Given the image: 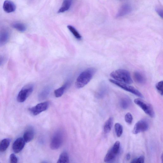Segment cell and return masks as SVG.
<instances>
[{
    "mask_svg": "<svg viewBox=\"0 0 163 163\" xmlns=\"http://www.w3.org/2000/svg\"><path fill=\"white\" fill-rule=\"evenodd\" d=\"M96 71L95 68H90L82 72L76 79L75 83L76 87L80 89L87 85L92 79Z\"/></svg>",
    "mask_w": 163,
    "mask_h": 163,
    "instance_id": "cell-1",
    "label": "cell"
},
{
    "mask_svg": "<svg viewBox=\"0 0 163 163\" xmlns=\"http://www.w3.org/2000/svg\"><path fill=\"white\" fill-rule=\"evenodd\" d=\"M110 76L116 81L121 83L130 84L133 82L129 72L123 69H119L112 72Z\"/></svg>",
    "mask_w": 163,
    "mask_h": 163,
    "instance_id": "cell-2",
    "label": "cell"
},
{
    "mask_svg": "<svg viewBox=\"0 0 163 163\" xmlns=\"http://www.w3.org/2000/svg\"><path fill=\"white\" fill-rule=\"evenodd\" d=\"M131 163H143L144 162V156H141L139 157H138L135 159H134Z\"/></svg>",
    "mask_w": 163,
    "mask_h": 163,
    "instance_id": "cell-29",
    "label": "cell"
},
{
    "mask_svg": "<svg viewBox=\"0 0 163 163\" xmlns=\"http://www.w3.org/2000/svg\"><path fill=\"white\" fill-rule=\"evenodd\" d=\"M34 90L33 85L27 84L24 86L19 92L17 97V100L19 103L25 101Z\"/></svg>",
    "mask_w": 163,
    "mask_h": 163,
    "instance_id": "cell-5",
    "label": "cell"
},
{
    "mask_svg": "<svg viewBox=\"0 0 163 163\" xmlns=\"http://www.w3.org/2000/svg\"><path fill=\"white\" fill-rule=\"evenodd\" d=\"M35 133L33 128L31 127L28 128L24 133L23 138L26 142H28L33 140Z\"/></svg>",
    "mask_w": 163,
    "mask_h": 163,
    "instance_id": "cell-14",
    "label": "cell"
},
{
    "mask_svg": "<svg viewBox=\"0 0 163 163\" xmlns=\"http://www.w3.org/2000/svg\"><path fill=\"white\" fill-rule=\"evenodd\" d=\"M72 1L73 0H63L62 6L58 10V13H63L68 10L71 7Z\"/></svg>",
    "mask_w": 163,
    "mask_h": 163,
    "instance_id": "cell-17",
    "label": "cell"
},
{
    "mask_svg": "<svg viewBox=\"0 0 163 163\" xmlns=\"http://www.w3.org/2000/svg\"><path fill=\"white\" fill-rule=\"evenodd\" d=\"M70 162V159L68 154L66 151L63 152L60 155L58 163H68Z\"/></svg>",
    "mask_w": 163,
    "mask_h": 163,
    "instance_id": "cell-20",
    "label": "cell"
},
{
    "mask_svg": "<svg viewBox=\"0 0 163 163\" xmlns=\"http://www.w3.org/2000/svg\"><path fill=\"white\" fill-rule=\"evenodd\" d=\"M109 81L112 83L115 84L124 90L131 93L134 95L140 97H143L142 94L137 89L133 87L130 86L127 84L119 82L110 79Z\"/></svg>",
    "mask_w": 163,
    "mask_h": 163,
    "instance_id": "cell-7",
    "label": "cell"
},
{
    "mask_svg": "<svg viewBox=\"0 0 163 163\" xmlns=\"http://www.w3.org/2000/svg\"><path fill=\"white\" fill-rule=\"evenodd\" d=\"M4 58L3 56H0V66H1L3 64L4 62Z\"/></svg>",
    "mask_w": 163,
    "mask_h": 163,
    "instance_id": "cell-32",
    "label": "cell"
},
{
    "mask_svg": "<svg viewBox=\"0 0 163 163\" xmlns=\"http://www.w3.org/2000/svg\"><path fill=\"white\" fill-rule=\"evenodd\" d=\"M51 90V87H47L44 88L39 94V99L43 100L45 99L49 94Z\"/></svg>",
    "mask_w": 163,
    "mask_h": 163,
    "instance_id": "cell-21",
    "label": "cell"
},
{
    "mask_svg": "<svg viewBox=\"0 0 163 163\" xmlns=\"http://www.w3.org/2000/svg\"><path fill=\"white\" fill-rule=\"evenodd\" d=\"M67 27L69 30L70 31L77 39L79 40L82 39V36L74 27L71 25H68Z\"/></svg>",
    "mask_w": 163,
    "mask_h": 163,
    "instance_id": "cell-24",
    "label": "cell"
},
{
    "mask_svg": "<svg viewBox=\"0 0 163 163\" xmlns=\"http://www.w3.org/2000/svg\"><path fill=\"white\" fill-rule=\"evenodd\" d=\"M161 159H162V161H163V154H162V156L161 157Z\"/></svg>",
    "mask_w": 163,
    "mask_h": 163,
    "instance_id": "cell-34",
    "label": "cell"
},
{
    "mask_svg": "<svg viewBox=\"0 0 163 163\" xmlns=\"http://www.w3.org/2000/svg\"><path fill=\"white\" fill-rule=\"evenodd\" d=\"M49 104L48 102H44L37 105L35 106L30 109V111L32 115H38L42 112L45 111L48 109Z\"/></svg>",
    "mask_w": 163,
    "mask_h": 163,
    "instance_id": "cell-9",
    "label": "cell"
},
{
    "mask_svg": "<svg viewBox=\"0 0 163 163\" xmlns=\"http://www.w3.org/2000/svg\"><path fill=\"white\" fill-rule=\"evenodd\" d=\"M120 150V142L119 141H117L106 154L104 158V162H109L115 160L119 154Z\"/></svg>",
    "mask_w": 163,
    "mask_h": 163,
    "instance_id": "cell-3",
    "label": "cell"
},
{
    "mask_svg": "<svg viewBox=\"0 0 163 163\" xmlns=\"http://www.w3.org/2000/svg\"><path fill=\"white\" fill-rule=\"evenodd\" d=\"M133 77L134 81L138 84H144L146 82V79L145 76L139 71L134 72Z\"/></svg>",
    "mask_w": 163,
    "mask_h": 163,
    "instance_id": "cell-13",
    "label": "cell"
},
{
    "mask_svg": "<svg viewBox=\"0 0 163 163\" xmlns=\"http://www.w3.org/2000/svg\"><path fill=\"white\" fill-rule=\"evenodd\" d=\"M113 119L112 117L109 119L105 122L103 127V131L105 134H107L111 131L113 124Z\"/></svg>",
    "mask_w": 163,
    "mask_h": 163,
    "instance_id": "cell-19",
    "label": "cell"
},
{
    "mask_svg": "<svg viewBox=\"0 0 163 163\" xmlns=\"http://www.w3.org/2000/svg\"><path fill=\"white\" fill-rule=\"evenodd\" d=\"M115 129L116 135L117 137H120L123 132V128L119 123H116L115 125Z\"/></svg>",
    "mask_w": 163,
    "mask_h": 163,
    "instance_id": "cell-26",
    "label": "cell"
},
{
    "mask_svg": "<svg viewBox=\"0 0 163 163\" xmlns=\"http://www.w3.org/2000/svg\"><path fill=\"white\" fill-rule=\"evenodd\" d=\"M9 38V33L7 31L4 30L0 32V47L6 44Z\"/></svg>",
    "mask_w": 163,
    "mask_h": 163,
    "instance_id": "cell-15",
    "label": "cell"
},
{
    "mask_svg": "<svg viewBox=\"0 0 163 163\" xmlns=\"http://www.w3.org/2000/svg\"><path fill=\"white\" fill-rule=\"evenodd\" d=\"M163 83L162 81L159 82L156 85V88L158 92L161 95H163Z\"/></svg>",
    "mask_w": 163,
    "mask_h": 163,
    "instance_id": "cell-28",
    "label": "cell"
},
{
    "mask_svg": "<svg viewBox=\"0 0 163 163\" xmlns=\"http://www.w3.org/2000/svg\"><path fill=\"white\" fill-rule=\"evenodd\" d=\"M70 84V82L68 81L63 86L57 89L54 92V95L56 97H59L62 96L66 89L69 86Z\"/></svg>",
    "mask_w": 163,
    "mask_h": 163,
    "instance_id": "cell-16",
    "label": "cell"
},
{
    "mask_svg": "<svg viewBox=\"0 0 163 163\" xmlns=\"http://www.w3.org/2000/svg\"><path fill=\"white\" fill-rule=\"evenodd\" d=\"M149 127V122L147 120L141 119L138 121L134 125L132 133L134 134H136L146 131L148 130Z\"/></svg>",
    "mask_w": 163,
    "mask_h": 163,
    "instance_id": "cell-8",
    "label": "cell"
},
{
    "mask_svg": "<svg viewBox=\"0 0 163 163\" xmlns=\"http://www.w3.org/2000/svg\"><path fill=\"white\" fill-rule=\"evenodd\" d=\"M13 27L15 29L20 32H25L27 29L26 25L22 23H14L13 24Z\"/></svg>",
    "mask_w": 163,
    "mask_h": 163,
    "instance_id": "cell-25",
    "label": "cell"
},
{
    "mask_svg": "<svg viewBox=\"0 0 163 163\" xmlns=\"http://www.w3.org/2000/svg\"><path fill=\"white\" fill-rule=\"evenodd\" d=\"M25 140L23 138H19L14 141L13 145V149L16 153H18L21 151L25 144Z\"/></svg>",
    "mask_w": 163,
    "mask_h": 163,
    "instance_id": "cell-11",
    "label": "cell"
},
{
    "mask_svg": "<svg viewBox=\"0 0 163 163\" xmlns=\"http://www.w3.org/2000/svg\"><path fill=\"white\" fill-rule=\"evenodd\" d=\"M118 1H125V0H118Z\"/></svg>",
    "mask_w": 163,
    "mask_h": 163,
    "instance_id": "cell-35",
    "label": "cell"
},
{
    "mask_svg": "<svg viewBox=\"0 0 163 163\" xmlns=\"http://www.w3.org/2000/svg\"><path fill=\"white\" fill-rule=\"evenodd\" d=\"M105 83L101 84L98 91L97 93V96L99 97H102L104 96L107 90V86Z\"/></svg>",
    "mask_w": 163,
    "mask_h": 163,
    "instance_id": "cell-22",
    "label": "cell"
},
{
    "mask_svg": "<svg viewBox=\"0 0 163 163\" xmlns=\"http://www.w3.org/2000/svg\"><path fill=\"white\" fill-rule=\"evenodd\" d=\"M10 161L11 163H16L18 162V159L14 154H11L10 156Z\"/></svg>",
    "mask_w": 163,
    "mask_h": 163,
    "instance_id": "cell-30",
    "label": "cell"
},
{
    "mask_svg": "<svg viewBox=\"0 0 163 163\" xmlns=\"http://www.w3.org/2000/svg\"><path fill=\"white\" fill-rule=\"evenodd\" d=\"M132 10L133 8L131 5L128 4H125L120 8L116 17L119 18L124 17L131 13Z\"/></svg>",
    "mask_w": 163,
    "mask_h": 163,
    "instance_id": "cell-10",
    "label": "cell"
},
{
    "mask_svg": "<svg viewBox=\"0 0 163 163\" xmlns=\"http://www.w3.org/2000/svg\"><path fill=\"white\" fill-rule=\"evenodd\" d=\"M3 9L7 13H11L14 12L16 9L14 3L10 0H6L3 4Z\"/></svg>",
    "mask_w": 163,
    "mask_h": 163,
    "instance_id": "cell-12",
    "label": "cell"
},
{
    "mask_svg": "<svg viewBox=\"0 0 163 163\" xmlns=\"http://www.w3.org/2000/svg\"><path fill=\"white\" fill-rule=\"evenodd\" d=\"M10 144V141L9 139H4L0 142V152H5L9 147Z\"/></svg>",
    "mask_w": 163,
    "mask_h": 163,
    "instance_id": "cell-23",
    "label": "cell"
},
{
    "mask_svg": "<svg viewBox=\"0 0 163 163\" xmlns=\"http://www.w3.org/2000/svg\"><path fill=\"white\" fill-rule=\"evenodd\" d=\"M125 119L128 124L131 125L133 120V117L132 114L130 113H127L125 116Z\"/></svg>",
    "mask_w": 163,
    "mask_h": 163,
    "instance_id": "cell-27",
    "label": "cell"
},
{
    "mask_svg": "<svg viewBox=\"0 0 163 163\" xmlns=\"http://www.w3.org/2000/svg\"><path fill=\"white\" fill-rule=\"evenodd\" d=\"M156 11L157 13L162 18H163V9L162 8L160 7H157L156 8Z\"/></svg>",
    "mask_w": 163,
    "mask_h": 163,
    "instance_id": "cell-31",
    "label": "cell"
},
{
    "mask_svg": "<svg viewBox=\"0 0 163 163\" xmlns=\"http://www.w3.org/2000/svg\"><path fill=\"white\" fill-rule=\"evenodd\" d=\"M63 140V132L61 131L56 132L52 138L50 144L51 148L53 150L58 149L62 145Z\"/></svg>",
    "mask_w": 163,
    "mask_h": 163,
    "instance_id": "cell-6",
    "label": "cell"
},
{
    "mask_svg": "<svg viewBox=\"0 0 163 163\" xmlns=\"http://www.w3.org/2000/svg\"><path fill=\"white\" fill-rule=\"evenodd\" d=\"M134 102L144 111L146 115L151 118L154 117V112L151 105L140 98L134 100Z\"/></svg>",
    "mask_w": 163,
    "mask_h": 163,
    "instance_id": "cell-4",
    "label": "cell"
},
{
    "mask_svg": "<svg viewBox=\"0 0 163 163\" xmlns=\"http://www.w3.org/2000/svg\"><path fill=\"white\" fill-rule=\"evenodd\" d=\"M120 104V107L124 109H126L129 107L131 104V101L127 96H124L121 98Z\"/></svg>",
    "mask_w": 163,
    "mask_h": 163,
    "instance_id": "cell-18",
    "label": "cell"
},
{
    "mask_svg": "<svg viewBox=\"0 0 163 163\" xmlns=\"http://www.w3.org/2000/svg\"><path fill=\"white\" fill-rule=\"evenodd\" d=\"M130 158H131V155L129 153L127 154V155L126 156V159L127 160L129 161L130 160Z\"/></svg>",
    "mask_w": 163,
    "mask_h": 163,
    "instance_id": "cell-33",
    "label": "cell"
}]
</instances>
